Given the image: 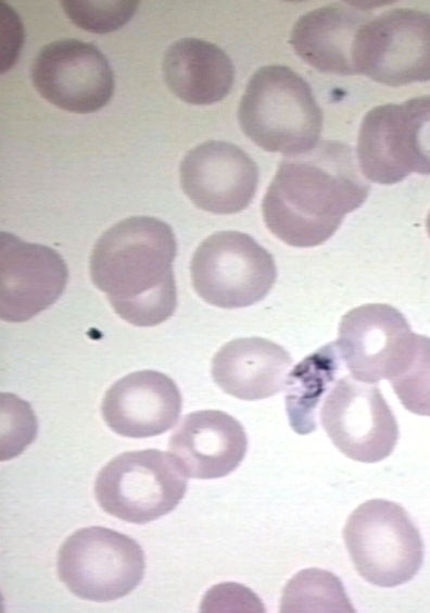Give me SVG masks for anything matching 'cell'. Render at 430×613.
I'll use <instances>...</instances> for the list:
<instances>
[{
    "instance_id": "cell-7",
    "label": "cell",
    "mask_w": 430,
    "mask_h": 613,
    "mask_svg": "<svg viewBox=\"0 0 430 613\" xmlns=\"http://www.w3.org/2000/svg\"><path fill=\"white\" fill-rule=\"evenodd\" d=\"M142 548L116 530L90 526L76 530L58 553L60 580L76 597L94 602L131 592L144 574Z\"/></svg>"
},
{
    "instance_id": "cell-5",
    "label": "cell",
    "mask_w": 430,
    "mask_h": 613,
    "mask_svg": "<svg viewBox=\"0 0 430 613\" xmlns=\"http://www.w3.org/2000/svg\"><path fill=\"white\" fill-rule=\"evenodd\" d=\"M187 475L173 454L147 449L124 452L98 473L94 496L106 513L134 524L173 511L187 490Z\"/></svg>"
},
{
    "instance_id": "cell-17",
    "label": "cell",
    "mask_w": 430,
    "mask_h": 613,
    "mask_svg": "<svg viewBox=\"0 0 430 613\" xmlns=\"http://www.w3.org/2000/svg\"><path fill=\"white\" fill-rule=\"evenodd\" d=\"M416 142L406 101L367 112L357 138V161L369 180L392 185L416 172Z\"/></svg>"
},
{
    "instance_id": "cell-18",
    "label": "cell",
    "mask_w": 430,
    "mask_h": 613,
    "mask_svg": "<svg viewBox=\"0 0 430 613\" xmlns=\"http://www.w3.org/2000/svg\"><path fill=\"white\" fill-rule=\"evenodd\" d=\"M291 364V355L281 346L262 337H244L216 352L211 374L224 392L254 401L284 389Z\"/></svg>"
},
{
    "instance_id": "cell-4",
    "label": "cell",
    "mask_w": 430,
    "mask_h": 613,
    "mask_svg": "<svg viewBox=\"0 0 430 613\" xmlns=\"http://www.w3.org/2000/svg\"><path fill=\"white\" fill-rule=\"evenodd\" d=\"M343 539L357 573L378 587L409 581L423 562L419 529L403 506L384 499L357 506L344 525Z\"/></svg>"
},
{
    "instance_id": "cell-20",
    "label": "cell",
    "mask_w": 430,
    "mask_h": 613,
    "mask_svg": "<svg viewBox=\"0 0 430 613\" xmlns=\"http://www.w3.org/2000/svg\"><path fill=\"white\" fill-rule=\"evenodd\" d=\"M336 342L325 345L298 363L286 381V409L292 429L306 435L316 429V411L340 368Z\"/></svg>"
},
{
    "instance_id": "cell-14",
    "label": "cell",
    "mask_w": 430,
    "mask_h": 613,
    "mask_svg": "<svg viewBox=\"0 0 430 613\" xmlns=\"http://www.w3.org/2000/svg\"><path fill=\"white\" fill-rule=\"evenodd\" d=\"M180 391L167 375L152 370L130 373L105 392L101 412L114 433L129 438L161 435L178 422Z\"/></svg>"
},
{
    "instance_id": "cell-23",
    "label": "cell",
    "mask_w": 430,
    "mask_h": 613,
    "mask_svg": "<svg viewBox=\"0 0 430 613\" xmlns=\"http://www.w3.org/2000/svg\"><path fill=\"white\" fill-rule=\"evenodd\" d=\"M61 4L72 23L79 28L106 34L126 25L135 15L139 1L63 0Z\"/></svg>"
},
{
    "instance_id": "cell-13",
    "label": "cell",
    "mask_w": 430,
    "mask_h": 613,
    "mask_svg": "<svg viewBox=\"0 0 430 613\" xmlns=\"http://www.w3.org/2000/svg\"><path fill=\"white\" fill-rule=\"evenodd\" d=\"M187 197L214 214H235L252 202L258 184L255 162L238 146L218 140L191 149L179 167Z\"/></svg>"
},
{
    "instance_id": "cell-25",
    "label": "cell",
    "mask_w": 430,
    "mask_h": 613,
    "mask_svg": "<svg viewBox=\"0 0 430 613\" xmlns=\"http://www.w3.org/2000/svg\"><path fill=\"white\" fill-rule=\"evenodd\" d=\"M416 140V173L430 175V95L406 101Z\"/></svg>"
},
{
    "instance_id": "cell-10",
    "label": "cell",
    "mask_w": 430,
    "mask_h": 613,
    "mask_svg": "<svg viewBox=\"0 0 430 613\" xmlns=\"http://www.w3.org/2000/svg\"><path fill=\"white\" fill-rule=\"evenodd\" d=\"M30 76L42 98L79 114L102 109L115 88L114 74L104 54L93 43L73 38L43 46Z\"/></svg>"
},
{
    "instance_id": "cell-19",
    "label": "cell",
    "mask_w": 430,
    "mask_h": 613,
    "mask_svg": "<svg viewBox=\"0 0 430 613\" xmlns=\"http://www.w3.org/2000/svg\"><path fill=\"white\" fill-rule=\"evenodd\" d=\"M164 79L182 101L207 105L224 99L235 80L230 58L218 46L198 38L172 43L163 60Z\"/></svg>"
},
{
    "instance_id": "cell-8",
    "label": "cell",
    "mask_w": 430,
    "mask_h": 613,
    "mask_svg": "<svg viewBox=\"0 0 430 613\" xmlns=\"http://www.w3.org/2000/svg\"><path fill=\"white\" fill-rule=\"evenodd\" d=\"M356 70L387 86L430 80V14L400 8L371 17L361 30Z\"/></svg>"
},
{
    "instance_id": "cell-16",
    "label": "cell",
    "mask_w": 430,
    "mask_h": 613,
    "mask_svg": "<svg viewBox=\"0 0 430 613\" xmlns=\"http://www.w3.org/2000/svg\"><path fill=\"white\" fill-rule=\"evenodd\" d=\"M375 15L357 3H333L302 15L289 42L319 72L357 75L356 50L363 26Z\"/></svg>"
},
{
    "instance_id": "cell-27",
    "label": "cell",
    "mask_w": 430,
    "mask_h": 613,
    "mask_svg": "<svg viewBox=\"0 0 430 613\" xmlns=\"http://www.w3.org/2000/svg\"><path fill=\"white\" fill-rule=\"evenodd\" d=\"M426 225H427L428 235H429V237H430V212H429V214H428V216H427Z\"/></svg>"
},
{
    "instance_id": "cell-15",
    "label": "cell",
    "mask_w": 430,
    "mask_h": 613,
    "mask_svg": "<svg viewBox=\"0 0 430 613\" xmlns=\"http://www.w3.org/2000/svg\"><path fill=\"white\" fill-rule=\"evenodd\" d=\"M168 448L185 474L213 479L233 472L248 449L243 426L218 410H203L184 416L169 438Z\"/></svg>"
},
{
    "instance_id": "cell-11",
    "label": "cell",
    "mask_w": 430,
    "mask_h": 613,
    "mask_svg": "<svg viewBox=\"0 0 430 613\" xmlns=\"http://www.w3.org/2000/svg\"><path fill=\"white\" fill-rule=\"evenodd\" d=\"M414 335L397 309L385 303H368L342 316L334 342L351 376L371 384L390 380L402 370Z\"/></svg>"
},
{
    "instance_id": "cell-1",
    "label": "cell",
    "mask_w": 430,
    "mask_h": 613,
    "mask_svg": "<svg viewBox=\"0 0 430 613\" xmlns=\"http://www.w3.org/2000/svg\"><path fill=\"white\" fill-rule=\"evenodd\" d=\"M369 190L353 149L325 140L280 162L263 198L262 214L279 240L312 248L327 241L344 216L365 202Z\"/></svg>"
},
{
    "instance_id": "cell-9",
    "label": "cell",
    "mask_w": 430,
    "mask_h": 613,
    "mask_svg": "<svg viewBox=\"0 0 430 613\" xmlns=\"http://www.w3.org/2000/svg\"><path fill=\"white\" fill-rule=\"evenodd\" d=\"M320 423L343 454L363 463L388 458L399 439V425L380 389L350 375L339 378L325 398Z\"/></svg>"
},
{
    "instance_id": "cell-2",
    "label": "cell",
    "mask_w": 430,
    "mask_h": 613,
    "mask_svg": "<svg viewBox=\"0 0 430 613\" xmlns=\"http://www.w3.org/2000/svg\"><path fill=\"white\" fill-rule=\"evenodd\" d=\"M177 241L160 218L131 216L97 240L90 255V276L114 312L139 327L159 325L177 306L173 261Z\"/></svg>"
},
{
    "instance_id": "cell-24",
    "label": "cell",
    "mask_w": 430,
    "mask_h": 613,
    "mask_svg": "<svg viewBox=\"0 0 430 613\" xmlns=\"http://www.w3.org/2000/svg\"><path fill=\"white\" fill-rule=\"evenodd\" d=\"M1 461L21 454L36 438L37 417L25 400L12 393L1 396Z\"/></svg>"
},
{
    "instance_id": "cell-6",
    "label": "cell",
    "mask_w": 430,
    "mask_h": 613,
    "mask_svg": "<svg viewBox=\"0 0 430 613\" xmlns=\"http://www.w3.org/2000/svg\"><path fill=\"white\" fill-rule=\"evenodd\" d=\"M195 292L223 309L250 306L263 300L277 279L274 257L252 236L216 232L197 248L190 262Z\"/></svg>"
},
{
    "instance_id": "cell-12",
    "label": "cell",
    "mask_w": 430,
    "mask_h": 613,
    "mask_svg": "<svg viewBox=\"0 0 430 613\" xmlns=\"http://www.w3.org/2000/svg\"><path fill=\"white\" fill-rule=\"evenodd\" d=\"M68 272L52 248L0 234V316L23 323L51 306L63 293Z\"/></svg>"
},
{
    "instance_id": "cell-21",
    "label": "cell",
    "mask_w": 430,
    "mask_h": 613,
    "mask_svg": "<svg viewBox=\"0 0 430 613\" xmlns=\"http://www.w3.org/2000/svg\"><path fill=\"white\" fill-rule=\"evenodd\" d=\"M281 612H355L341 580L332 573L306 568L286 585Z\"/></svg>"
},
{
    "instance_id": "cell-3",
    "label": "cell",
    "mask_w": 430,
    "mask_h": 613,
    "mask_svg": "<svg viewBox=\"0 0 430 613\" xmlns=\"http://www.w3.org/2000/svg\"><path fill=\"white\" fill-rule=\"evenodd\" d=\"M238 121L256 146L286 157L312 150L322 129V112L309 85L279 64L252 75L239 103Z\"/></svg>"
},
{
    "instance_id": "cell-26",
    "label": "cell",
    "mask_w": 430,
    "mask_h": 613,
    "mask_svg": "<svg viewBox=\"0 0 430 613\" xmlns=\"http://www.w3.org/2000/svg\"><path fill=\"white\" fill-rule=\"evenodd\" d=\"M0 64L1 73L9 71L17 60L24 41L23 24L17 13L5 2L0 3Z\"/></svg>"
},
{
    "instance_id": "cell-22",
    "label": "cell",
    "mask_w": 430,
    "mask_h": 613,
    "mask_svg": "<svg viewBox=\"0 0 430 613\" xmlns=\"http://www.w3.org/2000/svg\"><path fill=\"white\" fill-rule=\"evenodd\" d=\"M405 409L430 416V338L414 335L408 358L402 370L390 379Z\"/></svg>"
}]
</instances>
